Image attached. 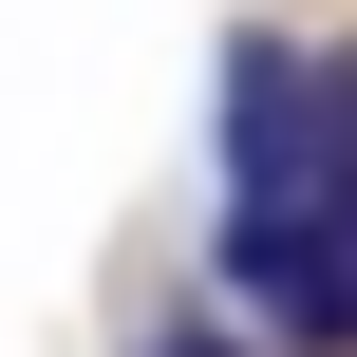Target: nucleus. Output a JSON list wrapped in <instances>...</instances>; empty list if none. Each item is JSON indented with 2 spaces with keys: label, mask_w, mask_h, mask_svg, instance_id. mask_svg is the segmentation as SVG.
I'll return each instance as SVG.
<instances>
[{
  "label": "nucleus",
  "mask_w": 357,
  "mask_h": 357,
  "mask_svg": "<svg viewBox=\"0 0 357 357\" xmlns=\"http://www.w3.org/2000/svg\"><path fill=\"white\" fill-rule=\"evenodd\" d=\"M207 301H245L282 357H357V38H320V151L282 188H226Z\"/></svg>",
  "instance_id": "obj_1"
},
{
  "label": "nucleus",
  "mask_w": 357,
  "mask_h": 357,
  "mask_svg": "<svg viewBox=\"0 0 357 357\" xmlns=\"http://www.w3.org/2000/svg\"><path fill=\"white\" fill-rule=\"evenodd\" d=\"M132 357H282V339H264L245 301H188V320H151V339H132Z\"/></svg>",
  "instance_id": "obj_2"
}]
</instances>
